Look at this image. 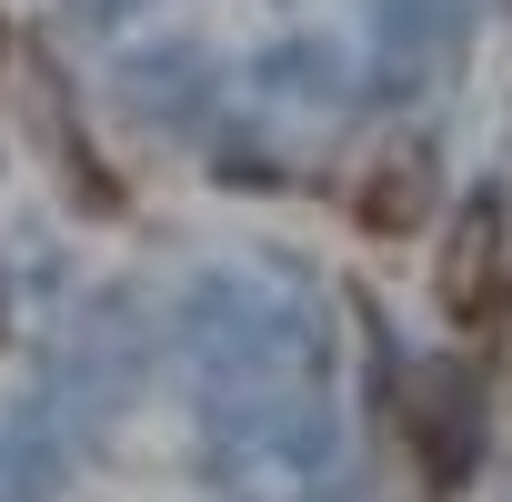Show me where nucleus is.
Masks as SVG:
<instances>
[{"label": "nucleus", "instance_id": "f03ea898", "mask_svg": "<svg viewBox=\"0 0 512 502\" xmlns=\"http://www.w3.org/2000/svg\"><path fill=\"white\" fill-rule=\"evenodd\" d=\"M432 201H442V171H432V151H422V141H392V151H382V161H362V181H352V221H362L372 241L422 231V221H432Z\"/></svg>", "mask_w": 512, "mask_h": 502}, {"label": "nucleus", "instance_id": "20e7f679", "mask_svg": "<svg viewBox=\"0 0 512 502\" xmlns=\"http://www.w3.org/2000/svg\"><path fill=\"white\" fill-rule=\"evenodd\" d=\"M502 392H512V372H502Z\"/></svg>", "mask_w": 512, "mask_h": 502}, {"label": "nucleus", "instance_id": "f257e3e1", "mask_svg": "<svg viewBox=\"0 0 512 502\" xmlns=\"http://www.w3.org/2000/svg\"><path fill=\"white\" fill-rule=\"evenodd\" d=\"M502 312H512V221L482 191L442 231V322L452 332H502Z\"/></svg>", "mask_w": 512, "mask_h": 502}, {"label": "nucleus", "instance_id": "7ed1b4c3", "mask_svg": "<svg viewBox=\"0 0 512 502\" xmlns=\"http://www.w3.org/2000/svg\"><path fill=\"white\" fill-rule=\"evenodd\" d=\"M412 462H422V482H472V412H462V392H422L412 402Z\"/></svg>", "mask_w": 512, "mask_h": 502}]
</instances>
